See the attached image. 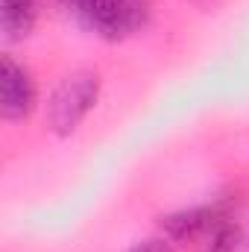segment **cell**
<instances>
[{
	"mask_svg": "<svg viewBox=\"0 0 249 252\" xmlns=\"http://www.w3.org/2000/svg\"><path fill=\"white\" fill-rule=\"evenodd\" d=\"M85 27L106 38H121L147 21L144 0H64Z\"/></svg>",
	"mask_w": 249,
	"mask_h": 252,
	"instance_id": "cell-1",
	"label": "cell"
},
{
	"mask_svg": "<svg viewBox=\"0 0 249 252\" xmlns=\"http://www.w3.org/2000/svg\"><path fill=\"white\" fill-rule=\"evenodd\" d=\"M97 76L94 73H76L64 82L50 100V124L56 132H73L82 124V118L97 103Z\"/></svg>",
	"mask_w": 249,
	"mask_h": 252,
	"instance_id": "cell-2",
	"label": "cell"
},
{
	"mask_svg": "<svg viewBox=\"0 0 249 252\" xmlns=\"http://www.w3.org/2000/svg\"><path fill=\"white\" fill-rule=\"evenodd\" d=\"M35 103V85L27 73V67L15 62V59H3L0 67V109H3V118L9 121H18L24 115H30Z\"/></svg>",
	"mask_w": 249,
	"mask_h": 252,
	"instance_id": "cell-3",
	"label": "cell"
},
{
	"mask_svg": "<svg viewBox=\"0 0 249 252\" xmlns=\"http://www.w3.org/2000/svg\"><path fill=\"white\" fill-rule=\"evenodd\" d=\"M226 220H229V211L223 205H199V208H185L164 217L161 229L167 241H193L199 235H211Z\"/></svg>",
	"mask_w": 249,
	"mask_h": 252,
	"instance_id": "cell-4",
	"label": "cell"
},
{
	"mask_svg": "<svg viewBox=\"0 0 249 252\" xmlns=\"http://www.w3.org/2000/svg\"><path fill=\"white\" fill-rule=\"evenodd\" d=\"M38 15V0H3L0 9V24L9 38H24Z\"/></svg>",
	"mask_w": 249,
	"mask_h": 252,
	"instance_id": "cell-5",
	"label": "cell"
},
{
	"mask_svg": "<svg viewBox=\"0 0 249 252\" xmlns=\"http://www.w3.org/2000/svg\"><path fill=\"white\" fill-rule=\"evenodd\" d=\"M205 252H247V247H244V232H241L232 220L220 223V226L208 235Z\"/></svg>",
	"mask_w": 249,
	"mask_h": 252,
	"instance_id": "cell-6",
	"label": "cell"
},
{
	"mask_svg": "<svg viewBox=\"0 0 249 252\" xmlns=\"http://www.w3.org/2000/svg\"><path fill=\"white\" fill-rule=\"evenodd\" d=\"M132 252H170L164 241H144L138 247H132Z\"/></svg>",
	"mask_w": 249,
	"mask_h": 252,
	"instance_id": "cell-7",
	"label": "cell"
}]
</instances>
